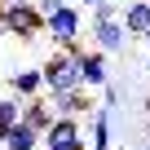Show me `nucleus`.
<instances>
[{
    "instance_id": "6",
    "label": "nucleus",
    "mask_w": 150,
    "mask_h": 150,
    "mask_svg": "<svg viewBox=\"0 0 150 150\" xmlns=\"http://www.w3.org/2000/svg\"><path fill=\"white\" fill-rule=\"evenodd\" d=\"M75 141H84V128H80V119H71V115H57V119L49 124V132L40 137V146H44V150L75 146Z\"/></svg>"
},
{
    "instance_id": "21",
    "label": "nucleus",
    "mask_w": 150,
    "mask_h": 150,
    "mask_svg": "<svg viewBox=\"0 0 150 150\" xmlns=\"http://www.w3.org/2000/svg\"><path fill=\"white\" fill-rule=\"evenodd\" d=\"M146 71H150V57H146Z\"/></svg>"
},
{
    "instance_id": "20",
    "label": "nucleus",
    "mask_w": 150,
    "mask_h": 150,
    "mask_svg": "<svg viewBox=\"0 0 150 150\" xmlns=\"http://www.w3.org/2000/svg\"><path fill=\"white\" fill-rule=\"evenodd\" d=\"M146 44H150V31H146Z\"/></svg>"
},
{
    "instance_id": "23",
    "label": "nucleus",
    "mask_w": 150,
    "mask_h": 150,
    "mask_svg": "<svg viewBox=\"0 0 150 150\" xmlns=\"http://www.w3.org/2000/svg\"><path fill=\"white\" fill-rule=\"evenodd\" d=\"M146 128H150V119H146Z\"/></svg>"
},
{
    "instance_id": "17",
    "label": "nucleus",
    "mask_w": 150,
    "mask_h": 150,
    "mask_svg": "<svg viewBox=\"0 0 150 150\" xmlns=\"http://www.w3.org/2000/svg\"><path fill=\"white\" fill-rule=\"evenodd\" d=\"M57 150H88V141H75V146H57Z\"/></svg>"
},
{
    "instance_id": "5",
    "label": "nucleus",
    "mask_w": 150,
    "mask_h": 150,
    "mask_svg": "<svg viewBox=\"0 0 150 150\" xmlns=\"http://www.w3.org/2000/svg\"><path fill=\"white\" fill-rule=\"evenodd\" d=\"M49 106H53V115H71V119H88V115L97 110V102L88 97L84 84H80V88H66V93H53Z\"/></svg>"
},
{
    "instance_id": "10",
    "label": "nucleus",
    "mask_w": 150,
    "mask_h": 150,
    "mask_svg": "<svg viewBox=\"0 0 150 150\" xmlns=\"http://www.w3.org/2000/svg\"><path fill=\"white\" fill-rule=\"evenodd\" d=\"M9 88H13V97H40L44 93V71L40 66H27V71H13L9 75Z\"/></svg>"
},
{
    "instance_id": "8",
    "label": "nucleus",
    "mask_w": 150,
    "mask_h": 150,
    "mask_svg": "<svg viewBox=\"0 0 150 150\" xmlns=\"http://www.w3.org/2000/svg\"><path fill=\"white\" fill-rule=\"evenodd\" d=\"M93 40H97V49L102 53H124V44L132 40L128 31H124V22L115 18V22H93Z\"/></svg>"
},
{
    "instance_id": "7",
    "label": "nucleus",
    "mask_w": 150,
    "mask_h": 150,
    "mask_svg": "<svg viewBox=\"0 0 150 150\" xmlns=\"http://www.w3.org/2000/svg\"><path fill=\"white\" fill-rule=\"evenodd\" d=\"M119 22H124L128 35L146 40V31H150V0H128V5L119 9Z\"/></svg>"
},
{
    "instance_id": "13",
    "label": "nucleus",
    "mask_w": 150,
    "mask_h": 150,
    "mask_svg": "<svg viewBox=\"0 0 150 150\" xmlns=\"http://www.w3.org/2000/svg\"><path fill=\"white\" fill-rule=\"evenodd\" d=\"M0 150H40V132L27 128V124H18V128L5 137V146H0Z\"/></svg>"
},
{
    "instance_id": "14",
    "label": "nucleus",
    "mask_w": 150,
    "mask_h": 150,
    "mask_svg": "<svg viewBox=\"0 0 150 150\" xmlns=\"http://www.w3.org/2000/svg\"><path fill=\"white\" fill-rule=\"evenodd\" d=\"M119 9H124L119 0H102V5H93L88 13H93V22H115V18H119Z\"/></svg>"
},
{
    "instance_id": "22",
    "label": "nucleus",
    "mask_w": 150,
    "mask_h": 150,
    "mask_svg": "<svg viewBox=\"0 0 150 150\" xmlns=\"http://www.w3.org/2000/svg\"><path fill=\"white\" fill-rule=\"evenodd\" d=\"M119 5H128V0H119Z\"/></svg>"
},
{
    "instance_id": "3",
    "label": "nucleus",
    "mask_w": 150,
    "mask_h": 150,
    "mask_svg": "<svg viewBox=\"0 0 150 150\" xmlns=\"http://www.w3.org/2000/svg\"><path fill=\"white\" fill-rule=\"evenodd\" d=\"M44 71V93H66V88H80V71H75V53L71 49H57L49 53V62L40 66Z\"/></svg>"
},
{
    "instance_id": "16",
    "label": "nucleus",
    "mask_w": 150,
    "mask_h": 150,
    "mask_svg": "<svg viewBox=\"0 0 150 150\" xmlns=\"http://www.w3.org/2000/svg\"><path fill=\"white\" fill-rule=\"evenodd\" d=\"M40 5V13H53V9H62V5H71V0H35Z\"/></svg>"
},
{
    "instance_id": "15",
    "label": "nucleus",
    "mask_w": 150,
    "mask_h": 150,
    "mask_svg": "<svg viewBox=\"0 0 150 150\" xmlns=\"http://www.w3.org/2000/svg\"><path fill=\"white\" fill-rule=\"evenodd\" d=\"M119 97H124V88H119V84H110V80H106V84H102V106H115V102H119Z\"/></svg>"
},
{
    "instance_id": "1",
    "label": "nucleus",
    "mask_w": 150,
    "mask_h": 150,
    "mask_svg": "<svg viewBox=\"0 0 150 150\" xmlns=\"http://www.w3.org/2000/svg\"><path fill=\"white\" fill-rule=\"evenodd\" d=\"M0 27L13 31L18 40H35L44 31V13L35 0H0Z\"/></svg>"
},
{
    "instance_id": "18",
    "label": "nucleus",
    "mask_w": 150,
    "mask_h": 150,
    "mask_svg": "<svg viewBox=\"0 0 150 150\" xmlns=\"http://www.w3.org/2000/svg\"><path fill=\"white\" fill-rule=\"evenodd\" d=\"M80 5H84V9H93V5H102V0H80Z\"/></svg>"
},
{
    "instance_id": "11",
    "label": "nucleus",
    "mask_w": 150,
    "mask_h": 150,
    "mask_svg": "<svg viewBox=\"0 0 150 150\" xmlns=\"http://www.w3.org/2000/svg\"><path fill=\"white\" fill-rule=\"evenodd\" d=\"M88 150H115V141H110V106H97V110H93Z\"/></svg>"
},
{
    "instance_id": "19",
    "label": "nucleus",
    "mask_w": 150,
    "mask_h": 150,
    "mask_svg": "<svg viewBox=\"0 0 150 150\" xmlns=\"http://www.w3.org/2000/svg\"><path fill=\"white\" fill-rule=\"evenodd\" d=\"M146 119H150V97H146Z\"/></svg>"
},
{
    "instance_id": "9",
    "label": "nucleus",
    "mask_w": 150,
    "mask_h": 150,
    "mask_svg": "<svg viewBox=\"0 0 150 150\" xmlns=\"http://www.w3.org/2000/svg\"><path fill=\"white\" fill-rule=\"evenodd\" d=\"M53 119H57V115H53V106H49V97H44V93L22 102V124H27V128H35L40 137L49 132V124H53Z\"/></svg>"
},
{
    "instance_id": "2",
    "label": "nucleus",
    "mask_w": 150,
    "mask_h": 150,
    "mask_svg": "<svg viewBox=\"0 0 150 150\" xmlns=\"http://www.w3.org/2000/svg\"><path fill=\"white\" fill-rule=\"evenodd\" d=\"M44 31H49V40L57 49H71V44H80V35H84V13L75 5H62V9L44 13Z\"/></svg>"
},
{
    "instance_id": "4",
    "label": "nucleus",
    "mask_w": 150,
    "mask_h": 150,
    "mask_svg": "<svg viewBox=\"0 0 150 150\" xmlns=\"http://www.w3.org/2000/svg\"><path fill=\"white\" fill-rule=\"evenodd\" d=\"M71 53H75V71H80V84L84 88H102L110 75H106V53L102 49H93V53H84L80 44H71Z\"/></svg>"
},
{
    "instance_id": "12",
    "label": "nucleus",
    "mask_w": 150,
    "mask_h": 150,
    "mask_svg": "<svg viewBox=\"0 0 150 150\" xmlns=\"http://www.w3.org/2000/svg\"><path fill=\"white\" fill-rule=\"evenodd\" d=\"M18 124H22V97H0V146Z\"/></svg>"
}]
</instances>
